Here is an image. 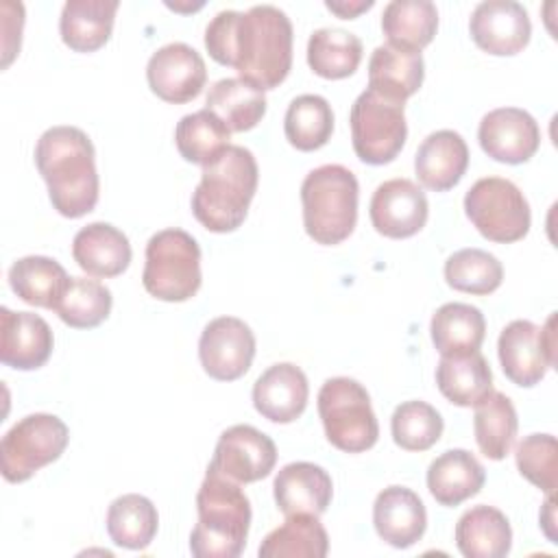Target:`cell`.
<instances>
[{
    "label": "cell",
    "instance_id": "30bf717a",
    "mask_svg": "<svg viewBox=\"0 0 558 558\" xmlns=\"http://www.w3.org/2000/svg\"><path fill=\"white\" fill-rule=\"evenodd\" d=\"M405 105L364 89L351 105V142L360 161L371 166L390 163L408 137Z\"/></svg>",
    "mask_w": 558,
    "mask_h": 558
},
{
    "label": "cell",
    "instance_id": "d6a6232c",
    "mask_svg": "<svg viewBox=\"0 0 558 558\" xmlns=\"http://www.w3.org/2000/svg\"><path fill=\"white\" fill-rule=\"evenodd\" d=\"M327 551V530L314 514H288L257 549L259 558H325Z\"/></svg>",
    "mask_w": 558,
    "mask_h": 558
},
{
    "label": "cell",
    "instance_id": "d4e9b609",
    "mask_svg": "<svg viewBox=\"0 0 558 558\" xmlns=\"http://www.w3.org/2000/svg\"><path fill=\"white\" fill-rule=\"evenodd\" d=\"M486 471L466 449H447L427 469V488L432 497L447 508L460 506L482 490Z\"/></svg>",
    "mask_w": 558,
    "mask_h": 558
},
{
    "label": "cell",
    "instance_id": "e575fe53",
    "mask_svg": "<svg viewBox=\"0 0 558 558\" xmlns=\"http://www.w3.org/2000/svg\"><path fill=\"white\" fill-rule=\"evenodd\" d=\"M475 408L473 432L480 451L490 460H504L517 438L519 418L512 401L497 390H490Z\"/></svg>",
    "mask_w": 558,
    "mask_h": 558
},
{
    "label": "cell",
    "instance_id": "8fae6325",
    "mask_svg": "<svg viewBox=\"0 0 558 558\" xmlns=\"http://www.w3.org/2000/svg\"><path fill=\"white\" fill-rule=\"evenodd\" d=\"M497 353L501 371L512 384L521 388L541 384L556 364V314H549L543 327L523 318L508 323L499 333Z\"/></svg>",
    "mask_w": 558,
    "mask_h": 558
},
{
    "label": "cell",
    "instance_id": "e0dca14e",
    "mask_svg": "<svg viewBox=\"0 0 558 558\" xmlns=\"http://www.w3.org/2000/svg\"><path fill=\"white\" fill-rule=\"evenodd\" d=\"M469 33L484 52L512 57L530 44L532 24L523 4L514 0H484L471 13Z\"/></svg>",
    "mask_w": 558,
    "mask_h": 558
},
{
    "label": "cell",
    "instance_id": "52a82bcc",
    "mask_svg": "<svg viewBox=\"0 0 558 558\" xmlns=\"http://www.w3.org/2000/svg\"><path fill=\"white\" fill-rule=\"evenodd\" d=\"M318 414L327 440L344 453H362L379 438L366 388L351 377H331L318 390Z\"/></svg>",
    "mask_w": 558,
    "mask_h": 558
},
{
    "label": "cell",
    "instance_id": "3957f363",
    "mask_svg": "<svg viewBox=\"0 0 558 558\" xmlns=\"http://www.w3.org/2000/svg\"><path fill=\"white\" fill-rule=\"evenodd\" d=\"M259 170L253 153L229 146L216 161L203 166L201 181L192 194L194 218L211 233L235 231L257 192Z\"/></svg>",
    "mask_w": 558,
    "mask_h": 558
},
{
    "label": "cell",
    "instance_id": "44dd1931",
    "mask_svg": "<svg viewBox=\"0 0 558 558\" xmlns=\"http://www.w3.org/2000/svg\"><path fill=\"white\" fill-rule=\"evenodd\" d=\"M275 504L288 514L320 517L331 504V475L314 462H290L275 475Z\"/></svg>",
    "mask_w": 558,
    "mask_h": 558
},
{
    "label": "cell",
    "instance_id": "ab89813d",
    "mask_svg": "<svg viewBox=\"0 0 558 558\" xmlns=\"http://www.w3.org/2000/svg\"><path fill=\"white\" fill-rule=\"evenodd\" d=\"M111 303L113 296L105 283L87 277H72L54 312L68 327L92 329L107 320Z\"/></svg>",
    "mask_w": 558,
    "mask_h": 558
},
{
    "label": "cell",
    "instance_id": "f1b7e54d",
    "mask_svg": "<svg viewBox=\"0 0 558 558\" xmlns=\"http://www.w3.org/2000/svg\"><path fill=\"white\" fill-rule=\"evenodd\" d=\"M436 386L453 405L471 408L493 390V371L480 351L440 357Z\"/></svg>",
    "mask_w": 558,
    "mask_h": 558
},
{
    "label": "cell",
    "instance_id": "7402d4cb",
    "mask_svg": "<svg viewBox=\"0 0 558 558\" xmlns=\"http://www.w3.org/2000/svg\"><path fill=\"white\" fill-rule=\"evenodd\" d=\"M469 168V146L458 131L440 129L429 133L416 155L414 172L423 187L447 192L460 183Z\"/></svg>",
    "mask_w": 558,
    "mask_h": 558
},
{
    "label": "cell",
    "instance_id": "7c38bea8",
    "mask_svg": "<svg viewBox=\"0 0 558 558\" xmlns=\"http://www.w3.org/2000/svg\"><path fill=\"white\" fill-rule=\"evenodd\" d=\"M198 357L211 379L235 381L246 375L253 364L255 336L244 320L218 316L209 320L201 333Z\"/></svg>",
    "mask_w": 558,
    "mask_h": 558
},
{
    "label": "cell",
    "instance_id": "6da1fadb",
    "mask_svg": "<svg viewBox=\"0 0 558 558\" xmlns=\"http://www.w3.org/2000/svg\"><path fill=\"white\" fill-rule=\"evenodd\" d=\"M292 22L272 4L220 11L205 28V48L220 65H231L257 89L279 87L292 68Z\"/></svg>",
    "mask_w": 558,
    "mask_h": 558
},
{
    "label": "cell",
    "instance_id": "1f68e13d",
    "mask_svg": "<svg viewBox=\"0 0 558 558\" xmlns=\"http://www.w3.org/2000/svg\"><path fill=\"white\" fill-rule=\"evenodd\" d=\"M381 31L386 44L421 52L438 31V11L429 0H392L384 7Z\"/></svg>",
    "mask_w": 558,
    "mask_h": 558
},
{
    "label": "cell",
    "instance_id": "4316f807",
    "mask_svg": "<svg viewBox=\"0 0 558 558\" xmlns=\"http://www.w3.org/2000/svg\"><path fill=\"white\" fill-rule=\"evenodd\" d=\"M456 545L466 558H504L512 547L510 521L493 506H473L456 523Z\"/></svg>",
    "mask_w": 558,
    "mask_h": 558
},
{
    "label": "cell",
    "instance_id": "f546056e",
    "mask_svg": "<svg viewBox=\"0 0 558 558\" xmlns=\"http://www.w3.org/2000/svg\"><path fill=\"white\" fill-rule=\"evenodd\" d=\"M429 333L442 357L480 351L486 336V318L475 305L445 303L434 312Z\"/></svg>",
    "mask_w": 558,
    "mask_h": 558
},
{
    "label": "cell",
    "instance_id": "8d00e7d4",
    "mask_svg": "<svg viewBox=\"0 0 558 558\" xmlns=\"http://www.w3.org/2000/svg\"><path fill=\"white\" fill-rule=\"evenodd\" d=\"M231 131L209 109L183 116L174 129V144L179 155L198 166L216 161L231 144Z\"/></svg>",
    "mask_w": 558,
    "mask_h": 558
},
{
    "label": "cell",
    "instance_id": "f35d334b",
    "mask_svg": "<svg viewBox=\"0 0 558 558\" xmlns=\"http://www.w3.org/2000/svg\"><path fill=\"white\" fill-rule=\"evenodd\" d=\"M445 279L447 283L466 294H490L504 281L501 262L482 248H460L445 262Z\"/></svg>",
    "mask_w": 558,
    "mask_h": 558
},
{
    "label": "cell",
    "instance_id": "8992f818",
    "mask_svg": "<svg viewBox=\"0 0 558 558\" xmlns=\"http://www.w3.org/2000/svg\"><path fill=\"white\" fill-rule=\"evenodd\" d=\"M142 283L159 301L192 299L203 283L198 242L183 229L157 231L146 244Z\"/></svg>",
    "mask_w": 558,
    "mask_h": 558
},
{
    "label": "cell",
    "instance_id": "d590c367",
    "mask_svg": "<svg viewBox=\"0 0 558 558\" xmlns=\"http://www.w3.org/2000/svg\"><path fill=\"white\" fill-rule=\"evenodd\" d=\"M362 39L342 28H318L307 41V65L329 81L351 76L362 61Z\"/></svg>",
    "mask_w": 558,
    "mask_h": 558
},
{
    "label": "cell",
    "instance_id": "7bdbcfd3",
    "mask_svg": "<svg viewBox=\"0 0 558 558\" xmlns=\"http://www.w3.org/2000/svg\"><path fill=\"white\" fill-rule=\"evenodd\" d=\"M373 4H375L373 0H349V2L347 0H327L325 2V7L342 20H355L360 13L368 11Z\"/></svg>",
    "mask_w": 558,
    "mask_h": 558
},
{
    "label": "cell",
    "instance_id": "83f0119b",
    "mask_svg": "<svg viewBox=\"0 0 558 558\" xmlns=\"http://www.w3.org/2000/svg\"><path fill=\"white\" fill-rule=\"evenodd\" d=\"M72 277H68L65 268L44 255H26L11 264L9 268V286L11 290L28 305L57 310L63 299Z\"/></svg>",
    "mask_w": 558,
    "mask_h": 558
},
{
    "label": "cell",
    "instance_id": "7a4b0ae2",
    "mask_svg": "<svg viewBox=\"0 0 558 558\" xmlns=\"http://www.w3.org/2000/svg\"><path fill=\"white\" fill-rule=\"evenodd\" d=\"M35 166L61 216L81 218L96 207L100 181L94 144L85 131L65 124L44 131L35 146Z\"/></svg>",
    "mask_w": 558,
    "mask_h": 558
},
{
    "label": "cell",
    "instance_id": "9c48e42d",
    "mask_svg": "<svg viewBox=\"0 0 558 558\" xmlns=\"http://www.w3.org/2000/svg\"><path fill=\"white\" fill-rule=\"evenodd\" d=\"M464 214L486 240L499 244L523 240L532 225L527 198L512 181L501 177L475 181L464 194Z\"/></svg>",
    "mask_w": 558,
    "mask_h": 558
},
{
    "label": "cell",
    "instance_id": "4dcf8cb0",
    "mask_svg": "<svg viewBox=\"0 0 558 558\" xmlns=\"http://www.w3.org/2000/svg\"><path fill=\"white\" fill-rule=\"evenodd\" d=\"M266 105L264 92L242 78L216 81L205 98V109L218 116L231 133L255 129L266 113Z\"/></svg>",
    "mask_w": 558,
    "mask_h": 558
},
{
    "label": "cell",
    "instance_id": "4fadbf2b",
    "mask_svg": "<svg viewBox=\"0 0 558 558\" xmlns=\"http://www.w3.org/2000/svg\"><path fill=\"white\" fill-rule=\"evenodd\" d=\"M277 464V447L270 436L253 425H233L216 442L209 469L238 484L259 482Z\"/></svg>",
    "mask_w": 558,
    "mask_h": 558
},
{
    "label": "cell",
    "instance_id": "d6986e66",
    "mask_svg": "<svg viewBox=\"0 0 558 558\" xmlns=\"http://www.w3.org/2000/svg\"><path fill=\"white\" fill-rule=\"evenodd\" d=\"M307 377L292 362L272 364L253 384V405L272 423L296 421L307 405Z\"/></svg>",
    "mask_w": 558,
    "mask_h": 558
},
{
    "label": "cell",
    "instance_id": "b9f144b4",
    "mask_svg": "<svg viewBox=\"0 0 558 558\" xmlns=\"http://www.w3.org/2000/svg\"><path fill=\"white\" fill-rule=\"evenodd\" d=\"M519 473L547 495L558 484V445L551 434H530L519 440L514 451Z\"/></svg>",
    "mask_w": 558,
    "mask_h": 558
},
{
    "label": "cell",
    "instance_id": "ac0fdd59",
    "mask_svg": "<svg viewBox=\"0 0 558 558\" xmlns=\"http://www.w3.org/2000/svg\"><path fill=\"white\" fill-rule=\"evenodd\" d=\"M52 347V329L41 316L0 307V362L4 366L35 371L48 362Z\"/></svg>",
    "mask_w": 558,
    "mask_h": 558
},
{
    "label": "cell",
    "instance_id": "484cf974",
    "mask_svg": "<svg viewBox=\"0 0 558 558\" xmlns=\"http://www.w3.org/2000/svg\"><path fill=\"white\" fill-rule=\"evenodd\" d=\"M118 0H68L59 17L63 44L74 52H96L113 31Z\"/></svg>",
    "mask_w": 558,
    "mask_h": 558
},
{
    "label": "cell",
    "instance_id": "74e56055",
    "mask_svg": "<svg viewBox=\"0 0 558 558\" xmlns=\"http://www.w3.org/2000/svg\"><path fill=\"white\" fill-rule=\"evenodd\" d=\"M286 140L303 153L323 148L333 133V111L327 98L318 94L296 96L283 118Z\"/></svg>",
    "mask_w": 558,
    "mask_h": 558
},
{
    "label": "cell",
    "instance_id": "5bb4252c",
    "mask_svg": "<svg viewBox=\"0 0 558 558\" xmlns=\"http://www.w3.org/2000/svg\"><path fill=\"white\" fill-rule=\"evenodd\" d=\"M146 78L157 98L172 105H183L203 92L207 68L203 57L192 46L172 41L150 54Z\"/></svg>",
    "mask_w": 558,
    "mask_h": 558
},
{
    "label": "cell",
    "instance_id": "5b68a950",
    "mask_svg": "<svg viewBox=\"0 0 558 558\" xmlns=\"http://www.w3.org/2000/svg\"><path fill=\"white\" fill-rule=\"evenodd\" d=\"M360 185L340 163L314 168L301 183L305 233L325 246L344 242L357 222Z\"/></svg>",
    "mask_w": 558,
    "mask_h": 558
},
{
    "label": "cell",
    "instance_id": "60d3db41",
    "mask_svg": "<svg viewBox=\"0 0 558 558\" xmlns=\"http://www.w3.org/2000/svg\"><path fill=\"white\" fill-rule=\"evenodd\" d=\"M440 412L425 401H403L395 408L390 418L392 440L405 451H425L442 436Z\"/></svg>",
    "mask_w": 558,
    "mask_h": 558
},
{
    "label": "cell",
    "instance_id": "836d02e7",
    "mask_svg": "<svg viewBox=\"0 0 558 558\" xmlns=\"http://www.w3.org/2000/svg\"><path fill=\"white\" fill-rule=\"evenodd\" d=\"M157 527V508L144 495L126 493L113 499L107 510V532L118 547L142 551L153 543Z\"/></svg>",
    "mask_w": 558,
    "mask_h": 558
},
{
    "label": "cell",
    "instance_id": "ba28073f",
    "mask_svg": "<svg viewBox=\"0 0 558 558\" xmlns=\"http://www.w3.org/2000/svg\"><path fill=\"white\" fill-rule=\"evenodd\" d=\"M70 440L68 425L46 412L20 418L0 442L2 477L11 484L31 480L41 466L61 458Z\"/></svg>",
    "mask_w": 558,
    "mask_h": 558
},
{
    "label": "cell",
    "instance_id": "9a60e30c",
    "mask_svg": "<svg viewBox=\"0 0 558 558\" xmlns=\"http://www.w3.org/2000/svg\"><path fill=\"white\" fill-rule=\"evenodd\" d=\"M368 216L377 233L403 240L416 235L429 216L425 192L410 179H390L373 192Z\"/></svg>",
    "mask_w": 558,
    "mask_h": 558
},
{
    "label": "cell",
    "instance_id": "277c9868",
    "mask_svg": "<svg viewBox=\"0 0 558 558\" xmlns=\"http://www.w3.org/2000/svg\"><path fill=\"white\" fill-rule=\"evenodd\" d=\"M198 521L190 534L196 558H238L248 538L251 501L238 482L207 466L196 493Z\"/></svg>",
    "mask_w": 558,
    "mask_h": 558
},
{
    "label": "cell",
    "instance_id": "ffe728a7",
    "mask_svg": "<svg viewBox=\"0 0 558 558\" xmlns=\"http://www.w3.org/2000/svg\"><path fill=\"white\" fill-rule=\"evenodd\" d=\"M373 525L384 543L397 549H408L425 534V504L412 488L388 486L375 497Z\"/></svg>",
    "mask_w": 558,
    "mask_h": 558
},
{
    "label": "cell",
    "instance_id": "cb8c5ba5",
    "mask_svg": "<svg viewBox=\"0 0 558 558\" xmlns=\"http://www.w3.org/2000/svg\"><path fill=\"white\" fill-rule=\"evenodd\" d=\"M74 262L92 277H118L133 257L129 238L109 222H92L72 240Z\"/></svg>",
    "mask_w": 558,
    "mask_h": 558
},
{
    "label": "cell",
    "instance_id": "603a6c76",
    "mask_svg": "<svg viewBox=\"0 0 558 558\" xmlns=\"http://www.w3.org/2000/svg\"><path fill=\"white\" fill-rule=\"evenodd\" d=\"M425 78V61L421 52L381 44L368 59V89L392 102L414 96Z\"/></svg>",
    "mask_w": 558,
    "mask_h": 558
},
{
    "label": "cell",
    "instance_id": "2e32d148",
    "mask_svg": "<svg viewBox=\"0 0 558 558\" xmlns=\"http://www.w3.org/2000/svg\"><path fill=\"white\" fill-rule=\"evenodd\" d=\"M477 140L490 159L519 166L536 155L541 129L525 109L499 107L482 118Z\"/></svg>",
    "mask_w": 558,
    "mask_h": 558
}]
</instances>
